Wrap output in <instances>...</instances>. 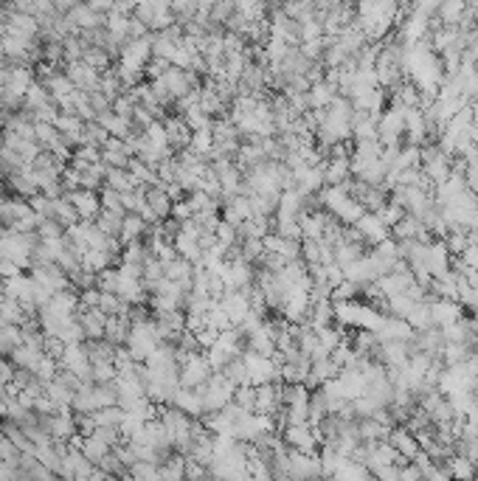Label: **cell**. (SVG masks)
<instances>
[{
    "mask_svg": "<svg viewBox=\"0 0 478 481\" xmlns=\"http://www.w3.org/2000/svg\"><path fill=\"white\" fill-rule=\"evenodd\" d=\"M234 391H237V386L225 378V374H223V371H214V374H211V378L200 386L205 414H208V411H220V408H225V405L234 400Z\"/></svg>",
    "mask_w": 478,
    "mask_h": 481,
    "instance_id": "cell-1",
    "label": "cell"
},
{
    "mask_svg": "<svg viewBox=\"0 0 478 481\" xmlns=\"http://www.w3.org/2000/svg\"><path fill=\"white\" fill-rule=\"evenodd\" d=\"M211 374H214V369H211L208 357L203 349L197 352H189L180 363V386H189V389H200Z\"/></svg>",
    "mask_w": 478,
    "mask_h": 481,
    "instance_id": "cell-2",
    "label": "cell"
},
{
    "mask_svg": "<svg viewBox=\"0 0 478 481\" xmlns=\"http://www.w3.org/2000/svg\"><path fill=\"white\" fill-rule=\"evenodd\" d=\"M282 439L287 448L301 450V453H318V448H321L315 428L309 422H287L282 428Z\"/></svg>",
    "mask_w": 478,
    "mask_h": 481,
    "instance_id": "cell-3",
    "label": "cell"
},
{
    "mask_svg": "<svg viewBox=\"0 0 478 481\" xmlns=\"http://www.w3.org/2000/svg\"><path fill=\"white\" fill-rule=\"evenodd\" d=\"M245 363H248V378H250V386H262V383H279V363L268 355H259V352H250L245 349L242 352Z\"/></svg>",
    "mask_w": 478,
    "mask_h": 481,
    "instance_id": "cell-4",
    "label": "cell"
},
{
    "mask_svg": "<svg viewBox=\"0 0 478 481\" xmlns=\"http://www.w3.org/2000/svg\"><path fill=\"white\" fill-rule=\"evenodd\" d=\"M431 321H434V327H447L453 324V321L464 318V304L459 298H431Z\"/></svg>",
    "mask_w": 478,
    "mask_h": 481,
    "instance_id": "cell-5",
    "label": "cell"
},
{
    "mask_svg": "<svg viewBox=\"0 0 478 481\" xmlns=\"http://www.w3.org/2000/svg\"><path fill=\"white\" fill-rule=\"evenodd\" d=\"M355 228L360 231V237H363V242L371 248V245H377L380 239H386L389 234H391V228L380 220V214L377 211H363V217L355 223Z\"/></svg>",
    "mask_w": 478,
    "mask_h": 481,
    "instance_id": "cell-6",
    "label": "cell"
},
{
    "mask_svg": "<svg viewBox=\"0 0 478 481\" xmlns=\"http://www.w3.org/2000/svg\"><path fill=\"white\" fill-rule=\"evenodd\" d=\"M65 74H68V79L74 82V87H82V90H99V79H101V74L99 71H93L85 60H71V62H65Z\"/></svg>",
    "mask_w": 478,
    "mask_h": 481,
    "instance_id": "cell-7",
    "label": "cell"
},
{
    "mask_svg": "<svg viewBox=\"0 0 478 481\" xmlns=\"http://www.w3.org/2000/svg\"><path fill=\"white\" fill-rule=\"evenodd\" d=\"M169 405L180 408L183 414H189L191 419H200L205 414V405H203V394L200 389H189V386H178V391L172 394Z\"/></svg>",
    "mask_w": 478,
    "mask_h": 481,
    "instance_id": "cell-8",
    "label": "cell"
},
{
    "mask_svg": "<svg viewBox=\"0 0 478 481\" xmlns=\"http://www.w3.org/2000/svg\"><path fill=\"white\" fill-rule=\"evenodd\" d=\"M220 304H223V310L228 312L231 324H242V321H245V315L250 312V298H248V293H245V290H234V287H225V293H223Z\"/></svg>",
    "mask_w": 478,
    "mask_h": 481,
    "instance_id": "cell-9",
    "label": "cell"
},
{
    "mask_svg": "<svg viewBox=\"0 0 478 481\" xmlns=\"http://www.w3.org/2000/svg\"><path fill=\"white\" fill-rule=\"evenodd\" d=\"M79 324L85 327V335L87 341H101L104 338V327H108V312H104L101 307H85L76 312Z\"/></svg>",
    "mask_w": 478,
    "mask_h": 481,
    "instance_id": "cell-10",
    "label": "cell"
},
{
    "mask_svg": "<svg viewBox=\"0 0 478 481\" xmlns=\"http://www.w3.org/2000/svg\"><path fill=\"white\" fill-rule=\"evenodd\" d=\"M341 371V366L332 360V355H324V357H312V366H309V374H307V389H318L324 386L327 380H332L335 374Z\"/></svg>",
    "mask_w": 478,
    "mask_h": 481,
    "instance_id": "cell-11",
    "label": "cell"
},
{
    "mask_svg": "<svg viewBox=\"0 0 478 481\" xmlns=\"http://www.w3.org/2000/svg\"><path fill=\"white\" fill-rule=\"evenodd\" d=\"M65 197L76 205L79 217L82 220H96V214L101 211V197L99 192H90V189H74V192H65Z\"/></svg>",
    "mask_w": 478,
    "mask_h": 481,
    "instance_id": "cell-12",
    "label": "cell"
},
{
    "mask_svg": "<svg viewBox=\"0 0 478 481\" xmlns=\"http://www.w3.org/2000/svg\"><path fill=\"white\" fill-rule=\"evenodd\" d=\"M307 96H309V110H327V107L338 99V85L330 79H318L309 85Z\"/></svg>",
    "mask_w": 478,
    "mask_h": 481,
    "instance_id": "cell-13",
    "label": "cell"
},
{
    "mask_svg": "<svg viewBox=\"0 0 478 481\" xmlns=\"http://www.w3.org/2000/svg\"><path fill=\"white\" fill-rule=\"evenodd\" d=\"M130 312H116V315H108V327H104V338L116 346H124L127 344V335H130Z\"/></svg>",
    "mask_w": 478,
    "mask_h": 481,
    "instance_id": "cell-14",
    "label": "cell"
},
{
    "mask_svg": "<svg viewBox=\"0 0 478 481\" xmlns=\"http://www.w3.org/2000/svg\"><path fill=\"white\" fill-rule=\"evenodd\" d=\"M146 231H149V223L141 217V214H138V211H127L124 220H121V234H119V239H121V245H127V242L144 239Z\"/></svg>",
    "mask_w": 478,
    "mask_h": 481,
    "instance_id": "cell-15",
    "label": "cell"
},
{
    "mask_svg": "<svg viewBox=\"0 0 478 481\" xmlns=\"http://www.w3.org/2000/svg\"><path fill=\"white\" fill-rule=\"evenodd\" d=\"M391 428L386 422H380L377 416H357V437L360 442H377V439H389Z\"/></svg>",
    "mask_w": 478,
    "mask_h": 481,
    "instance_id": "cell-16",
    "label": "cell"
},
{
    "mask_svg": "<svg viewBox=\"0 0 478 481\" xmlns=\"http://www.w3.org/2000/svg\"><path fill=\"white\" fill-rule=\"evenodd\" d=\"M34 85V71L28 65H12L6 71V90L15 96H26V90Z\"/></svg>",
    "mask_w": 478,
    "mask_h": 481,
    "instance_id": "cell-17",
    "label": "cell"
},
{
    "mask_svg": "<svg viewBox=\"0 0 478 481\" xmlns=\"http://www.w3.org/2000/svg\"><path fill=\"white\" fill-rule=\"evenodd\" d=\"M99 119V124L104 127V130H108L113 138H130L135 130H133V121L130 119H124V116H119V113H113V110H108V113H99L96 116Z\"/></svg>",
    "mask_w": 478,
    "mask_h": 481,
    "instance_id": "cell-18",
    "label": "cell"
},
{
    "mask_svg": "<svg viewBox=\"0 0 478 481\" xmlns=\"http://www.w3.org/2000/svg\"><path fill=\"white\" fill-rule=\"evenodd\" d=\"M172 245H175V251H178V256H183V259H189V262H194V264H200L203 262V248H200V239L197 237H191V234H186V231H178V237L172 239Z\"/></svg>",
    "mask_w": 478,
    "mask_h": 481,
    "instance_id": "cell-19",
    "label": "cell"
},
{
    "mask_svg": "<svg viewBox=\"0 0 478 481\" xmlns=\"http://www.w3.org/2000/svg\"><path fill=\"white\" fill-rule=\"evenodd\" d=\"M146 203L155 208V214L161 220H167V217H172V197L167 194V189L164 186H146Z\"/></svg>",
    "mask_w": 478,
    "mask_h": 481,
    "instance_id": "cell-20",
    "label": "cell"
},
{
    "mask_svg": "<svg viewBox=\"0 0 478 481\" xmlns=\"http://www.w3.org/2000/svg\"><path fill=\"white\" fill-rule=\"evenodd\" d=\"M439 17L442 23L447 26H456V23H464V15H467V0H439Z\"/></svg>",
    "mask_w": 478,
    "mask_h": 481,
    "instance_id": "cell-21",
    "label": "cell"
},
{
    "mask_svg": "<svg viewBox=\"0 0 478 481\" xmlns=\"http://www.w3.org/2000/svg\"><path fill=\"white\" fill-rule=\"evenodd\" d=\"M48 101H54V96L48 93V87H45L42 82H34V85L26 90V96H23V107H26L28 113L40 110V107H45Z\"/></svg>",
    "mask_w": 478,
    "mask_h": 481,
    "instance_id": "cell-22",
    "label": "cell"
},
{
    "mask_svg": "<svg viewBox=\"0 0 478 481\" xmlns=\"http://www.w3.org/2000/svg\"><path fill=\"white\" fill-rule=\"evenodd\" d=\"M45 394L54 400L60 408H71V403H74V389H71L65 380H60V378H54V380L45 383Z\"/></svg>",
    "mask_w": 478,
    "mask_h": 481,
    "instance_id": "cell-23",
    "label": "cell"
},
{
    "mask_svg": "<svg viewBox=\"0 0 478 481\" xmlns=\"http://www.w3.org/2000/svg\"><path fill=\"white\" fill-rule=\"evenodd\" d=\"M82 60H85L93 71H99V74H104V71L110 68V62H113L110 51H108V48H101V45H87L85 53H82Z\"/></svg>",
    "mask_w": 478,
    "mask_h": 481,
    "instance_id": "cell-24",
    "label": "cell"
},
{
    "mask_svg": "<svg viewBox=\"0 0 478 481\" xmlns=\"http://www.w3.org/2000/svg\"><path fill=\"white\" fill-rule=\"evenodd\" d=\"M104 183H108L110 189H116V192H130V189H135V186H138V183L133 180L130 169H121V167H108V175H104Z\"/></svg>",
    "mask_w": 478,
    "mask_h": 481,
    "instance_id": "cell-25",
    "label": "cell"
},
{
    "mask_svg": "<svg viewBox=\"0 0 478 481\" xmlns=\"http://www.w3.org/2000/svg\"><path fill=\"white\" fill-rule=\"evenodd\" d=\"M110 264H113V256L108 251H99V248H87L85 256H82V267H85V271H90V273H99V271H104V267H110Z\"/></svg>",
    "mask_w": 478,
    "mask_h": 481,
    "instance_id": "cell-26",
    "label": "cell"
},
{
    "mask_svg": "<svg viewBox=\"0 0 478 481\" xmlns=\"http://www.w3.org/2000/svg\"><path fill=\"white\" fill-rule=\"evenodd\" d=\"M223 374H225V378H228L234 386H245V383H250V378H248V363H245V357H242V355L231 357V360L225 363Z\"/></svg>",
    "mask_w": 478,
    "mask_h": 481,
    "instance_id": "cell-27",
    "label": "cell"
},
{
    "mask_svg": "<svg viewBox=\"0 0 478 481\" xmlns=\"http://www.w3.org/2000/svg\"><path fill=\"white\" fill-rule=\"evenodd\" d=\"M121 214H116V211H108V208H101L99 214H96V226L104 231V234H108V237H119L121 234Z\"/></svg>",
    "mask_w": 478,
    "mask_h": 481,
    "instance_id": "cell-28",
    "label": "cell"
},
{
    "mask_svg": "<svg viewBox=\"0 0 478 481\" xmlns=\"http://www.w3.org/2000/svg\"><path fill=\"white\" fill-rule=\"evenodd\" d=\"M42 85L48 87V93L54 96V99H57V96H65V93H71V90H74V82L68 79V74H65V71H62V74H60V71H54V74L42 76Z\"/></svg>",
    "mask_w": 478,
    "mask_h": 481,
    "instance_id": "cell-29",
    "label": "cell"
},
{
    "mask_svg": "<svg viewBox=\"0 0 478 481\" xmlns=\"http://www.w3.org/2000/svg\"><path fill=\"white\" fill-rule=\"evenodd\" d=\"M79 450H82V453H85V456H87L93 464H101V459L108 456L113 448H110L108 442H101L99 437H85V442H82V448H79Z\"/></svg>",
    "mask_w": 478,
    "mask_h": 481,
    "instance_id": "cell-30",
    "label": "cell"
},
{
    "mask_svg": "<svg viewBox=\"0 0 478 481\" xmlns=\"http://www.w3.org/2000/svg\"><path fill=\"white\" fill-rule=\"evenodd\" d=\"M445 245H447V251L453 253V256H461L464 253V248L470 245V231L467 228H450L447 234H445Z\"/></svg>",
    "mask_w": 478,
    "mask_h": 481,
    "instance_id": "cell-31",
    "label": "cell"
},
{
    "mask_svg": "<svg viewBox=\"0 0 478 481\" xmlns=\"http://www.w3.org/2000/svg\"><path fill=\"white\" fill-rule=\"evenodd\" d=\"M130 478H141V481H152V478H161V464H155V462H144V459H138V462H133L130 464Z\"/></svg>",
    "mask_w": 478,
    "mask_h": 481,
    "instance_id": "cell-32",
    "label": "cell"
},
{
    "mask_svg": "<svg viewBox=\"0 0 478 481\" xmlns=\"http://www.w3.org/2000/svg\"><path fill=\"white\" fill-rule=\"evenodd\" d=\"M99 197H101V208H108V211H116V214H127V208H124V203H121V192H116V189H110L108 183H104L101 189H99Z\"/></svg>",
    "mask_w": 478,
    "mask_h": 481,
    "instance_id": "cell-33",
    "label": "cell"
},
{
    "mask_svg": "<svg viewBox=\"0 0 478 481\" xmlns=\"http://www.w3.org/2000/svg\"><path fill=\"white\" fill-rule=\"evenodd\" d=\"M0 315H3L6 324H23V321L28 318L17 298H3V301H0Z\"/></svg>",
    "mask_w": 478,
    "mask_h": 481,
    "instance_id": "cell-34",
    "label": "cell"
},
{
    "mask_svg": "<svg viewBox=\"0 0 478 481\" xmlns=\"http://www.w3.org/2000/svg\"><path fill=\"white\" fill-rule=\"evenodd\" d=\"M96 287L101 293H119V267H104V271L96 273Z\"/></svg>",
    "mask_w": 478,
    "mask_h": 481,
    "instance_id": "cell-35",
    "label": "cell"
},
{
    "mask_svg": "<svg viewBox=\"0 0 478 481\" xmlns=\"http://www.w3.org/2000/svg\"><path fill=\"white\" fill-rule=\"evenodd\" d=\"M377 214H380V220H383V223H386L389 228H394V226H397V223H400V220L405 217V208H402L400 203H394V200L389 197V200H386V203H383V205L377 208Z\"/></svg>",
    "mask_w": 478,
    "mask_h": 481,
    "instance_id": "cell-36",
    "label": "cell"
},
{
    "mask_svg": "<svg viewBox=\"0 0 478 481\" xmlns=\"http://www.w3.org/2000/svg\"><path fill=\"white\" fill-rule=\"evenodd\" d=\"M51 473H57L60 475V470H62V456L57 453V448L54 445H42V448H37V453H34Z\"/></svg>",
    "mask_w": 478,
    "mask_h": 481,
    "instance_id": "cell-37",
    "label": "cell"
},
{
    "mask_svg": "<svg viewBox=\"0 0 478 481\" xmlns=\"http://www.w3.org/2000/svg\"><path fill=\"white\" fill-rule=\"evenodd\" d=\"M124 419V408L121 405H104L99 411H93V422L96 425H119Z\"/></svg>",
    "mask_w": 478,
    "mask_h": 481,
    "instance_id": "cell-38",
    "label": "cell"
},
{
    "mask_svg": "<svg viewBox=\"0 0 478 481\" xmlns=\"http://www.w3.org/2000/svg\"><path fill=\"white\" fill-rule=\"evenodd\" d=\"M119 378L113 360H96L93 363V383H113Z\"/></svg>",
    "mask_w": 478,
    "mask_h": 481,
    "instance_id": "cell-39",
    "label": "cell"
},
{
    "mask_svg": "<svg viewBox=\"0 0 478 481\" xmlns=\"http://www.w3.org/2000/svg\"><path fill=\"white\" fill-rule=\"evenodd\" d=\"M37 234L40 239H62L65 237V226L54 217H42V223L37 226Z\"/></svg>",
    "mask_w": 478,
    "mask_h": 481,
    "instance_id": "cell-40",
    "label": "cell"
},
{
    "mask_svg": "<svg viewBox=\"0 0 478 481\" xmlns=\"http://www.w3.org/2000/svg\"><path fill=\"white\" fill-rule=\"evenodd\" d=\"M110 138V133L104 130L101 124H99V119H93V121H85V141L87 144H96V146H104V141Z\"/></svg>",
    "mask_w": 478,
    "mask_h": 481,
    "instance_id": "cell-41",
    "label": "cell"
},
{
    "mask_svg": "<svg viewBox=\"0 0 478 481\" xmlns=\"http://www.w3.org/2000/svg\"><path fill=\"white\" fill-rule=\"evenodd\" d=\"M57 371H60V360H54V357H48V355H42V360H40V366L34 369V374L42 380V383H48V380H54L57 378Z\"/></svg>",
    "mask_w": 478,
    "mask_h": 481,
    "instance_id": "cell-42",
    "label": "cell"
},
{
    "mask_svg": "<svg viewBox=\"0 0 478 481\" xmlns=\"http://www.w3.org/2000/svg\"><path fill=\"white\" fill-rule=\"evenodd\" d=\"M461 178H464V183H467V189L478 194V152L467 158V167H464V172H461Z\"/></svg>",
    "mask_w": 478,
    "mask_h": 481,
    "instance_id": "cell-43",
    "label": "cell"
},
{
    "mask_svg": "<svg viewBox=\"0 0 478 481\" xmlns=\"http://www.w3.org/2000/svg\"><path fill=\"white\" fill-rule=\"evenodd\" d=\"M301 259L307 262V264H312V262H321V239H301Z\"/></svg>",
    "mask_w": 478,
    "mask_h": 481,
    "instance_id": "cell-44",
    "label": "cell"
},
{
    "mask_svg": "<svg viewBox=\"0 0 478 481\" xmlns=\"http://www.w3.org/2000/svg\"><path fill=\"white\" fill-rule=\"evenodd\" d=\"M65 341L60 338V335H45V344H42V352L48 355V357H54V360H60L62 357V352H65Z\"/></svg>",
    "mask_w": 478,
    "mask_h": 481,
    "instance_id": "cell-45",
    "label": "cell"
},
{
    "mask_svg": "<svg viewBox=\"0 0 478 481\" xmlns=\"http://www.w3.org/2000/svg\"><path fill=\"white\" fill-rule=\"evenodd\" d=\"M90 104H93V110L96 113H108L113 110V99L108 93H101V90H90Z\"/></svg>",
    "mask_w": 478,
    "mask_h": 481,
    "instance_id": "cell-46",
    "label": "cell"
},
{
    "mask_svg": "<svg viewBox=\"0 0 478 481\" xmlns=\"http://www.w3.org/2000/svg\"><path fill=\"white\" fill-rule=\"evenodd\" d=\"M20 273H26V271L15 259H9V256L0 259V279H12V276H20Z\"/></svg>",
    "mask_w": 478,
    "mask_h": 481,
    "instance_id": "cell-47",
    "label": "cell"
},
{
    "mask_svg": "<svg viewBox=\"0 0 478 481\" xmlns=\"http://www.w3.org/2000/svg\"><path fill=\"white\" fill-rule=\"evenodd\" d=\"M87 3H90L96 12H104V15H108V12H113V3H116V0H87Z\"/></svg>",
    "mask_w": 478,
    "mask_h": 481,
    "instance_id": "cell-48",
    "label": "cell"
},
{
    "mask_svg": "<svg viewBox=\"0 0 478 481\" xmlns=\"http://www.w3.org/2000/svg\"><path fill=\"white\" fill-rule=\"evenodd\" d=\"M76 3H82V0H54V6H57V12H68V9H74Z\"/></svg>",
    "mask_w": 478,
    "mask_h": 481,
    "instance_id": "cell-49",
    "label": "cell"
},
{
    "mask_svg": "<svg viewBox=\"0 0 478 481\" xmlns=\"http://www.w3.org/2000/svg\"><path fill=\"white\" fill-rule=\"evenodd\" d=\"M6 416H9V400L0 394V419H6Z\"/></svg>",
    "mask_w": 478,
    "mask_h": 481,
    "instance_id": "cell-50",
    "label": "cell"
}]
</instances>
